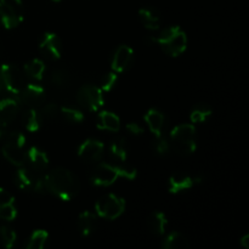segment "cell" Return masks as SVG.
I'll list each match as a JSON object with an SVG mask.
<instances>
[{
	"mask_svg": "<svg viewBox=\"0 0 249 249\" xmlns=\"http://www.w3.org/2000/svg\"><path fill=\"white\" fill-rule=\"evenodd\" d=\"M45 97V90L43 87L38 84H28L24 85L16 99L18 100L19 104L28 108H36L44 104Z\"/></svg>",
	"mask_w": 249,
	"mask_h": 249,
	"instance_id": "11",
	"label": "cell"
},
{
	"mask_svg": "<svg viewBox=\"0 0 249 249\" xmlns=\"http://www.w3.org/2000/svg\"><path fill=\"white\" fill-rule=\"evenodd\" d=\"M24 18L22 0H0V22L6 29L16 28Z\"/></svg>",
	"mask_w": 249,
	"mask_h": 249,
	"instance_id": "8",
	"label": "cell"
},
{
	"mask_svg": "<svg viewBox=\"0 0 249 249\" xmlns=\"http://www.w3.org/2000/svg\"><path fill=\"white\" fill-rule=\"evenodd\" d=\"M134 60V50L128 45H119L112 58V68L116 73L125 72L129 70Z\"/></svg>",
	"mask_w": 249,
	"mask_h": 249,
	"instance_id": "14",
	"label": "cell"
},
{
	"mask_svg": "<svg viewBox=\"0 0 249 249\" xmlns=\"http://www.w3.org/2000/svg\"><path fill=\"white\" fill-rule=\"evenodd\" d=\"M17 216L15 199L6 190L0 187V219L11 221Z\"/></svg>",
	"mask_w": 249,
	"mask_h": 249,
	"instance_id": "16",
	"label": "cell"
},
{
	"mask_svg": "<svg viewBox=\"0 0 249 249\" xmlns=\"http://www.w3.org/2000/svg\"><path fill=\"white\" fill-rule=\"evenodd\" d=\"M126 130L130 134H133V135H141L145 131L142 126L139 123H136V122H131V123L126 124Z\"/></svg>",
	"mask_w": 249,
	"mask_h": 249,
	"instance_id": "36",
	"label": "cell"
},
{
	"mask_svg": "<svg viewBox=\"0 0 249 249\" xmlns=\"http://www.w3.org/2000/svg\"><path fill=\"white\" fill-rule=\"evenodd\" d=\"M152 43L158 44L167 55L178 57L187 48V36L179 26H172L160 31L151 38Z\"/></svg>",
	"mask_w": 249,
	"mask_h": 249,
	"instance_id": "2",
	"label": "cell"
},
{
	"mask_svg": "<svg viewBox=\"0 0 249 249\" xmlns=\"http://www.w3.org/2000/svg\"><path fill=\"white\" fill-rule=\"evenodd\" d=\"M41 118L40 113L36 111V108H28L23 114H22V123L23 126L31 133H36L39 130L41 125Z\"/></svg>",
	"mask_w": 249,
	"mask_h": 249,
	"instance_id": "24",
	"label": "cell"
},
{
	"mask_svg": "<svg viewBox=\"0 0 249 249\" xmlns=\"http://www.w3.org/2000/svg\"><path fill=\"white\" fill-rule=\"evenodd\" d=\"M97 225V218L94 213L89 211H85L80 213L78 218V229L83 236L91 235L95 231Z\"/></svg>",
	"mask_w": 249,
	"mask_h": 249,
	"instance_id": "22",
	"label": "cell"
},
{
	"mask_svg": "<svg viewBox=\"0 0 249 249\" xmlns=\"http://www.w3.org/2000/svg\"><path fill=\"white\" fill-rule=\"evenodd\" d=\"M51 1H55V2H60L61 0H51Z\"/></svg>",
	"mask_w": 249,
	"mask_h": 249,
	"instance_id": "38",
	"label": "cell"
},
{
	"mask_svg": "<svg viewBox=\"0 0 249 249\" xmlns=\"http://www.w3.org/2000/svg\"><path fill=\"white\" fill-rule=\"evenodd\" d=\"M26 162H28V167L36 172L43 173L49 165V158L44 151L38 147H31L26 153Z\"/></svg>",
	"mask_w": 249,
	"mask_h": 249,
	"instance_id": "17",
	"label": "cell"
},
{
	"mask_svg": "<svg viewBox=\"0 0 249 249\" xmlns=\"http://www.w3.org/2000/svg\"><path fill=\"white\" fill-rule=\"evenodd\" d=\"M194 178L187 174H174L170 177L168 182V190L170 194H179V192L189 190L194 186Z\"/></svg>",
	"mask_w": 249,
	"mask_h": 249,
	"instance_id": "20",
	"label": "cell"
},
{
	"mask_svg": "<svg viewBox=\"0 0 249 249\" xmlns=\"http://www.w3.org/2000/svg\"><path fill=\"white\" fill-rule=\"evenodd\" d=\"M96 125L101 130H108L116 133L121 129V121H119L118 116L114 114L113 112L104 111L100 112L99 116H97Z\"/></svg>",
	"mask_w": 249,
	"mask_h": 249,
	"instance_id": "19",
	"label": "cell"
},
{
	"mask_svg": "<svg viewBox=\"0 0 249 249\" xmlns=\"http://www.w3.org/2000/svg\"><path fill=\"white\" fill-rule=\"evenodd\" d=\"M70 82H71V78H70V74L67 73V71L57 68V70H55L53 73H51V83H53L55 87L66 88L70 85Z\"/></svg>",
	"mask_w": 249,
	"mask_h": 249,
	"instance_id": "30",
	"label": "cell"
},
{
	"mask_svg": "<svg viewBox=\"0 0 249 249\" xmlns=\"http://www.w3.org/2000/svg\"><path fill=\"white\" fill-rule=\"evenodd\" d=\"M60 112L63 116V118L66 121L71 122V123L79 124L84 121V114H83V112L77 108H73V107H62L60 109Z\"/></svg>",
	"mask_w": 249,
	"mask_h": 249,
	"instance_id": "31",
	"label": "cell"
},
{
	"mask_svg": "<svg viewBox=\"0 0 249 249\" xmlns=\"http://www.w3.org/2000/svg\"><path fill=\"white\" fill-rule=\"evenodd\" d=\"M16 238V232L11 228H7V226H1L0 228V242H1V245L5 248L10 249L14 247Z\"/></svg>",
	"mask_w": 249,
	"mask_h": 249,
	"instance_id": "32",
	"label": "cell"
},
{
	"mask_svg": "<svg viewBox=\"0 0 249 249\" xmlns=\"http://www.w3.org/2000/svg\"><path fill=\"white\" fill-rule=\"evenodd\" d=\"M212 116L211 107L207 106L206 104H199L192 109L190 118H191L192 123H203L207 121L208 117Z\"/></svg>",
	"mask_w": 249,
	"mask_h": 249,
	"instance_id": "29",
	"label": "cell"
},
{
	"mask_svg": "<svg viewBox=\"0 0 249 249\" xmlns=\"http://www.w3.org/2000/svg\"><path fill=\"white\" fill-rule=\"evenodd\" d=\"M39 113H40L41 118L43 119H53L60 113V109H58V107L56 106L55 104H48L45 105V106L41 107Z\"/></svg>",
	"mask_w": 249,
	"mask_h": 249,
	"instance_id": "35",
	"label": "cell"
},
{
	"mask_svg": "<svg viewBox=\"0 0 249 249\" xmlns=\"http://www.w3.org/2000/svg\"><path fill=\"white\" fill-rule=\"evenodd\" d=\"M164 249H187L190 243L187 238L180 232H172L162 243Z\"/></svg>",
	"mask_w": 249,
	"mask_h": 249,
	"instance_id": "25",
	"label": "cell"
},
{
	"mask_svg": "<svg viewBox=\"0 0 249 249\" xmlns=\"http://www.w3.org/2000/svg\"><path fill=\"white\" fill-rule=\"evenodd\" d=\"M77 101L80 106L89 112H95L104 106L102 90L92 84H85L77 92Z\"/></svg>",
	"mask_w": 249,
	"mask_h": 249,
	"instance_id": "10",
	"label": "cell"
},
{
	"mask_svg": "<svg viewBox=\"0 0 249 249\" xmlns=\"http://www.w3.org/2000/svg\"><path fill=\"white\" fill-rule=\"evenodd\" d=\"M0 138H1V130H0Z\"/></svg>",
	"mask_w": 249,
	"mask_h": 249,
	"instance_id": "39",
	"label": "cell"
},
{
	"mask_svg": "<svg viewBox=\"0 0 249 249\" xmlns=\"http://www.w3.org/2000/svg\"><path fill=\"white\" fill-rule=\"evenodd\" d=\"M96 214L107 220H114L119 218L125 211V202L117 195L109 194L100 198L95 204Z\"/></svg>",
	"mask_w": 249,
	"mask_h": 249,
	"instance_id": "9",
	"label": "cell"
},
{
	"mask_svg": "<svg viewBox=\"0 0 249 249\" xmlns=\"http://www.w3.org/2000/svg\"><path fill=\"white\" fill-rule=\"evenodd\" d=\"M104 143L95 139H88L80 145L78 150V156L85 163L99 162L104 155Z\"/></svg>",
	"mask_w": 249,
	"mask_h": 249,
	"instance_id": "13",
	"label": "cell"
},
{
	"mask_svg": "<svg viewBox=\"0 0 249 249\" xmlns=\"http://www.w3.org/2000/svg\"><path fill=\"white\" fill-rule=\"evenodd\" d=\"M109 152L113 156L116 160H126V155H128V146H126V141L124 138H116L112 140L111 146H109Z\"/></svg>",
	"mask_w": 249,
	"mask_h": 249,
	"instance_id": "27",
	"label": "cell"
},
{
	"mask_svg": "<svg viewBox=\"0 0 249 249\" xmlns=\"http://www.w3.org/2000/svg\"><path fill=\"white\" fill-rule=\"evenodd\" d=\"M117 80H118V75L116 72H108L106 74H104L100 79V89L102 91H111L114 88V85L117 84Z\"/></svg>",
	"mask_w": 249,
	"mask_h": 249,
	"instance_id": "33",
	"label": "cell"
},
{
	"mask_svg": "<svg viewBox=\"0 0 249 249\" xmlns=\"http://www.w3.org/2000/svg\"><path fill=\"white\" fill-rule=\"evenodd\" d=\"M24 85V75L17 66L11 63L0 66V88L17 97Z\"/></svg>",
	"mask_w": 249,
	"mask_h": 249,
	"instance_id": "6",
	"label": "cell"
},
{
	"mask_svg": "<svg viewBox=\"0 0 249 249\" xmlns=\"http://www.w3.org/2000/svg\"><path fill=\"white\" fill-rule=\"evenodd\" d=\"M49 240V233L45 230H36L29 237L27 249H43Z\"/></svg>",
	"mask_w": 249,
	"mask_h": 249,
	"instance_id": "28",
	"label": "cell"
},
{
	"mask_svg": "<svg viewBox=\"0 0 249 249\" xmlns=\"http://www.w3.org/2000/svg\"><path fill=\"white\" fill-rule=\"evenodd\" d=\"M145 122L148 129L153 133V135L158 136L162 134L163 126H164V116H163L162 112L156 108L150 109L145 114Z\"/></svg>",
	"mask_w": 249,
	"mask_h": 249,
	"instance_id": "21",
	"label": "cell"
},
{
	"mask_svg": "<svg viewBox=\"0 0 249 249\" xmlns=\"http://www.w3.org/2000/svg\"><path fill=\"white\" fill-rule=\"evenodd\" d=\"M21 104L17 99H4L0 101V125L6 126L16 119Z\"/></svg>",
	"mask_w": 249,
	"mask_h": 249,
	"instance_id": "15",
	"label": "cell"
},
{
	"mask_svg": "<svg viewBox=\"0 0 249 249\" xmlns=\"http://www.w3.org/2000/svg\"><path fill=\"white\" fill-rule=\"evenodd\" d=\"M173 150L182 156H189L196 151V129L192 124H180L170 131Z\"/></svg>",
	"mask_w": 249,
	"mask_h": 249,
	"instance_id": "4",
	"label": "cell"
},
{
	"mask_svg": "<svg viewBox=\"0 0 249 249\" xmlns=\"http://www.w3.org/2000/svg\"><path fill=\"white\" fill-rule=\"evenodd\" d=\"M15 181L17 186L23 191L41 194L46 191L45 177L40 172L32 169V168H19L15 175Z\"/></svg>",
	"mask_w": 249,
	"mask_h": 249,
	"instance_id": "7",
	"label": "cell"
},
{
	"mask_svg": "<svg viewBox=\"0 0 249 249\" xmlns=\"http://www.w3.org/2000/svg\"><path fill=\"white\" fill-rule=\"evenodd\" d=\"M167 216L162 212H153L147 219V228L155 235L160 236L164 233L165 228H167Z\"/></svg>",
	"mask_w": 249,
	"mask_h": 249,
	"instance_id": "23",
	"label": "cell"
},
{
	"mask_svg": "<svg viewBox=\"0 0 249 249\" xmlns=\"http://www.w3.org/2000/svg\"><path fill=\"white\" fill-rule=\"evenodd\" d=\"M240 245L246 249L249 248V235H245L242 238H241Z\"/></svg>",
	"mask_w": 249,
	"mask_h": 249,
	"instance_id": "37",
	"label": "cell"
},
{
	"mask_svg": "<svg viewBox=\"0 0 249 249\" xmlns=\"http://www.w3.org/2000/svg\"><path fill=\"white\" fill-rule=\"evenodd\" d=\"M45 189L62 201H71L80 191L79 179L71 170L55 168L45 175Z\"/></svg>",
	"mask_w": 249,
	"mask_h": 249,
	"instance_id": "1",
	"label": "cell"
},
{
	"mask_svg": "<svg viewBox=\"0 0 249 249\" xmlns=\"http://www.w3.org/2000/svg\"><path fill=\"white\" fill-rule=\"evenodd\" d=\"M26 136L21 131H11L2 146V155L11 164L22 165L26 163Z\"/></svg>",
	"mask_w": 249,
	"mask_h": 249,
	"instance_id": "5",
	"label": "cell"
},
{
	"mask_svg": "<svg viewBox=\"0 0 249 249\" xmlns=\"http://www.w3.org/2000/svg\"><path fill=\"white\" fill-rule=\"evenodd\" d=\"M24 72H26L27 77H29L31 79L41 80L44 72H45V65L39 58H34L24 65Z\"/></svg>",
	"mask_w": 249,
	"mask_h": 249,
	"instance_id": "26",
	"label": "cell"
},
{
	"mask_svg": "<svg viewBox=\"0 0 249 249\" xmlns=\"http://www.w3.org/2000/svg\"><path fill=\"white\" fill-rule=\"evenodd\" d=\"M39 50L49 60H60L62 55V44L57 34L46 32L39 43Z\"/></svg>",
	"mask_w": 249,
	"mask_h": 249,
	"instance_id": "12",
	"label": "cell"
},
{
	"mask_svg": "<svg viewBox=\"0 0 249 249\" xmlns=\"http://www.w3.org/2000/svg\"><path fill=\"white\" fill-rule=\"evenodd\" d=\"M139 18L147 29H151V31L160 29V14L155 7H143L139 10Z\"/></svg>",
	"mask_w": 249,
	"mask_h": 249,
	"instance_id": "18",
	"label": "cell"
},
{
	"mask_svg": "<svg viewBox=\"0 0 249 249\" xmlns=\"http://www.w3.org/2000/svg\"><path fill=\"white\" fill-rule=\"evenodd\" d=\"M155 141H153V147H155L156 152L158 155H167L170 150V142L164 135H158L155 136Z\"/></svg>",
	"mask_w": 249,
	"mask_h": 249,
	"instance_id": "34",
	"label": "cell"
},
{
	"mask_svg": "<svg viewBox=\"0 0 249 249\" xmlns=\"http://www.w3.org/2000/svg\"><path fill=\"white\" fill-rule=\"evenodd\" d=\"M135 168L129 165H112L108 163H100L94 168L91 173V182L96 186H109L114 184L119 177L128 180H134L136 178Z\"/></svg>",
	"mask_w": 249,
	"mask_h": 249,
	"instance_id": "3",
	"label": "cell"
}]
</instances>
